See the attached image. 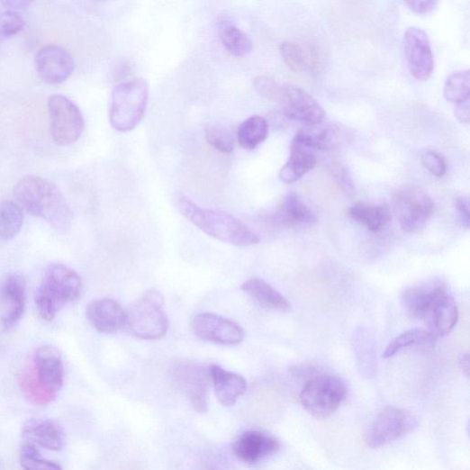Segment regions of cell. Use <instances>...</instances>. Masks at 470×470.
Here are the masks:
<instances>
[{
  "label": "cell",
  "mask_w": 470,
  "mask_h": 470,
  "mask_svg": "<svg viewBox=\"0 0 470 470\" xmlns=\"http://www.w3.org/2000/svg\"><path fill=\"white\" fill-rule=\"evenodd\" d=\"M276 103L287 118L305 126L319 123L325 117L319 103L307 91L294 85H281Z\"/></svg>",
  "instance_id": "11"
},
{
  "label": "cell",
  "mask_w": 470,
  "mask_h": 470,
  "mask_svg": "<svg viewBox=\"0 0 470 470\" xmlns=\"http://www.w3.org/2000/svg\"><path fill=\"white\" fill-rule=\"evenodd\" d=\"M421 163L437 177H443L447 174V166L445 158L435 151L429 150L422 154Z\"/></svg>",
  "instance_id": "40"
},
{
  "label": "cell",
  "mask_w": 470,
  "mask_h": 470,
  "mask_svg": "<svg viewBox=\"0 0 470 470\" xmlns=\"http://www.w3.org/2000/svg\"><path fill=\"white\" fill-rule=\"evenodd\" d=\"M447 294L445 282L433 279L404 290L401 294V303L411 317L427 320L437 302Z\"/></svg>",
  "instance_id": "14"
},
{
  "label": "cell",
  "mask_w": 470,
  "mask_h": 470,
  "mask_svg": "<svg viewBox=\"0 0 470 470\" xmlns=\"http://www.w3.org/2000/svg\"><path fill=\"white\" fill-rule=\"evenodd\" d=\"M455 116L461 123L469 122V101L456 104Z\"/></svg>",
  "instance_id": "44"
},
{
  "label": "cell",
  "mask_w": 470,
  "mask_h": 470,
  "mask_svg": "<svg viewBox=\"0 0 470 470\" xmlns=\"http://www.w3.org/2000/svg\"><path fill=\"white\" fill-rule=\"evenodd\" d=\"M27 442L51 451L61 450L66 442L63 428L51 419H31L23 429Z\"/></svg>",
  "instance_id": "21"
},
{
  "label": "cell",
  "mask_w": 470,
  "mask_h": 470,
  "mask_svg": "<svg viewBox=\"0 0 470 470\" xmlns=\"http://www.w3.org/2000/svg\"><path fill=\"white\" fill-rule=\"evenodd\" d=\"M333 173L335 174L336 179L339 182V184L344 187L348 192L354 189V185L352 180L347 172V170L342 167H337Z\"/></svg>",
  "instance_id": "43"
},
{
  "label": "cell",
  "mask_w": 470,
  "mask_h": 470,
  "mask_svg": "<svg viewBox=\"0 0 470 470\" xmlns=\"http://www.w3.org/2000/svg\"><path fill=\"white\" fill-rule=\"evenodd\" d=\"M0 465H2V462H0Z\"/></svg>",
  "instance_id": "47"
},
{
  "label": "cell",
  "mask_w": 470,
  "mask_h": 470,
  "mask_svg": "<svg viewBox=\"0 0 470 470\" xmlns=\"http://www.w3.org/2000/svg\"><path fill=\"white\" fill-rule=\"evenodd\" d=\"M404 3L412 13L427 15L436 9L438 0H404Z\"/></svg>",
  "instance_id": "41"
},
{
  "label": "cell",
  "mask_w": 470,
  "mask_h": 470,
  "mask_svg": "<svg viewBox=\"0 0 470 470\" xmlns=\"http://www.w3.org/2000/svg\"><path fill=\"white\" fill-rule=\"evenodd\" d=\"M23 208L13 201L0 202V240H13L23 225Z\"/></svg>",
  "instance_id": "31"
},
{
  "label": "cell",
  "mask_w": 470,
  "mask_h": 470,
  "mask_svg": "<svg viewBox=\"0 0 470 470\" xmlns=\"http://www.w3.org/2000/svg\"><path fill=\"white\" fill-rule=\"evenodd\" d=\"M20 385L26 397L37 405L53 402L57 395L46 391L35 380L32 371L25 370L20 377Z\"/></svg>",
  "instance_id": "35"
},
{
  "label": "cell",
  "mask_w": 470,
  "mask_h": 470,
  "mask_svg": "<svg viewBox=\"0 0 470 470\" xmlns=\"http://www.w3.org/2000/svg\"><path fill=\"white\" fill-rule=\"evenodd\" d=\"M33 0H0V5L11 10H23L29 7Z\"/></svg>",
  "instance_id": "45"
},
{
  "label": "cell",
  "mask_w": 470,
  "mask_h": 470,
  "mask_svg": "<svg viewBox=\"0 0 470 470\" xmlns=\"http://www.w3.org/2000/svg\"><path fill=\"white\" fill-rule=\"evenodd\" d=\"M149 98V85L139 78L116 86L112 94L110 122L119 132L135 129L145 117Z\"/></svg>",
  "instance_id": "4"
},
{
  "label": "cell",
  "mask_w": 470,
  "mask_h": 470,
  "mask_svg": "<svg viewBox=\"0 0 470 470\" xmlns=\"http://www.w3.org/2000/svg\"><path fill=\"white\" fill-rule=\"evenodd\" d=\"M192 329L198 339L220 345H238L246 337L244 329L237 322L208 312L197 314Z\"/></svg>",
  "instance_id": "13"
},
{
  "label": "cell",
  "mask_w": 470,
  "mask_h": 470,
  "mask_svg": "<svg viewBox=\"0 0 470 470\" xmlns=\"http://www.w3.org/2000/svg\"><path fill=\"white\" fill-rule=\"evenodd\" d=\"M219 34L225 50L231 56L245 58L252 52V40L237 26L223 22L219 27Z\"/></svg>",
  "instance_id": "28"
},
{
  "label": "cell",
  "mask_w": 470,
  "mask_h": 470,
  "mask_svg": "<svg viewBox=\"0 0 470 470\" xmlns=\"http://www.w3.org/2000/svg\"><path fill=\"white\" fill-rule=\"evenodd\" d=\"M32 374L38 384L56 395L64 384V365L59 352L51 347L37 349L33 357Z\"/></svg>",
  "instance_id": "18"
},
{
  "label": "cell",
  "mask_w": 470,
  "mask_h": 470,
  "mask_svg": "<svg viewBox=\"0 0 470 470\" xmlns=\"http://www.w3.org/2000/svg\"><path fill=\"white\" fill-rule=\"evenodd\" d=\"M355 351L361 373L366 377L373 375L377 367L375 346L372 338L362 328L356 333Z\"/></svg>",
  "instance_id": "32"
},
{
  "label": "cell",
  "mask_w": 470,
  "mask_h": 470,
  "mask_svg": "<svg viewBox=\"0 0 470 470\" xmlns=\"http://www.w3.org/2000/svg\"><path fill=\"white\" fill-rule=\"evenodd\" d=\"M348 214L373 232L381 231L391 221V213L387 206L357 203L349 209Z\"/></svg>",
  "instance_id": "29"
},
{
  "label": "cell",
  "mask_w": 470,
  "mask_h": 470,
  "mask_svg": "<svg viewBox=\"0 0 470 470\" xmlns=\"http://www.w3.org/2000/svg\"><path fill=\"white\" fill-rule=\"evenodd\" d=\"M209 367L216 398L223 406L234 405L246 393L247 381L241 375L225 370L218 365Z\"/></svg>",
  "instance_id": "22"
},
{
  "label": "cell",
  "mask_w": 470,
  "mask_h": 470,
  "mask_svg": "<svg viewBox=\"0 0 470 470\" xmlns=\"http://www.w3.org/2000/svg\"><path fill=\"white\" fill-rule=\"evenodd\" d=\"M81 293L82 279L74 269L63 264L47 267L34 298L39 315L44 321H53L65 306L77 302Z\"/></svg>",
  "instance_id": "3"
},
{
  "label": "cell",
  "mask_w": 470,
  "mask_h": 470,
  "mask_svg": "<svg viewBox=\"0 0 470 470\" xmlns=\"http://www.w3.org/2000/svg\"><path fill=\"white\" fill-rule=\"evenodd\" d=\"M20 462L27 470H58L62 466L57 462L47 460L41 456L34 444L26 442L21 450Z\"/></svg>",
  "instance_id": "36"
},
{
  "label": "cell",
  "mask_w": 470,
  "mask_h": 470,
  "mask_svg": "<svg viewBox=\"0 0 470 470\" xmlns=\"http://www.w3.org/2000/svg\"><path fill=\"white\" fill-rule=\"evenodd\" d=\"M126 327L130 334L140 339L163 338L168 329L162 294L151 290L143 294L126 312Z\"/></svg>",
  "instance_id": "5"
},
{
  "label": "cell",
  "mask_w": 470,
  "mask_h": 470,
  "mask_svg": "<svg viewBox=\"0 0 470 470\" xmlns=\"http://www.w3.org/2000/svg\"><path fill=\"white\" fill-rule=\"evenodd\" d=\"M241 288L264 309L287 312L291 308L289 301L261 278H250L245 282Z\"/></svg>",
  "instance_id": "25"
},
{
  "label": "cell",
  "mask_w": 470,
  "mask_h": 470,
  "mask_svg": "<svg viewBox=\"0 0 470 470\" xmlns=\"http://www.w3.org/2000/svg\"><path fill=\"white\" fill-rule=\"evenodd\" d=\"M435 336L449 334L458 320V310L455 300L447 294L441 297L427 319Z\"/></svg>",
  "instance_id": "27"
},
{
  "label": "cell",
  "mask_w": 470,
  "mask_h": 470,
  "mask_svg": "<svg viewBox=\"0 0 470 470\" xmlns=\"http://www.w3.org/2000/svg\"><path fill=\"white\" fill-rule=\"evenodd\" d=\"M393 207L402 230L413 233L424 229L429 222L434 202L420 187L404 185L394 194Z\"/></svg>",
  "instance_id": "7"
},
{
  "label": "cell",
  "mask_w": 470,
  "mask_h": 470,
  "mask_svg": "<svg viewBox=\"0 0 470 470\" xmlns=\"http://www.w3.org/2000/svg\"><path fill=\"white\" fill-rule=\"evenodd\" d=\"M254 88L259 96L276 103L280 86L275 79L269 77H258L253 81Z\"/></svg>",
  "instance_id": "39"
},
{
  "label": "cell",
  "mask_w": 470,
  "mask_h": 470,
  "mask_svg": "<svg viewBox=\"0 0 470 470\" xmlns=\"http://www.w3.org/2000/svg\"><path fill=\"white\" fill-rule=\"evenodd\" d=\"M435 335L421 328H414L402 333L392 341L383 354L384 358H390L397 355L402 349L416 345H429L435 340Z\"/></svg>",
  "instance_id": "33"
},
{
  "label": "cell",
  "mask_w": 470,
  "mask_h": 470,
  "mask_svg": "<svg viewBox=\"0 0 470 470\" xmlns=\"http://www.w3.org/2000/svg\"><path fill=\"white\" fill-rule=\"evenodd\" d=\"M86 318L100 333L114 334L126 326V312L112 299H98L86 307Z\"/></svg>",
  "instance_id": "20"
},
{
  "label": "cell",
  "mask_w": 470,
  "mask_h": 470,
  "mask_svg": "<svg viewBox=\"0 0 470 470\" xmlns=\"http://www.w3.org/2000/svg\"><path fill=\"white\" fill-rule=\"evenodd\" d=\"M280 54L290 69L296 73H309L316 69L319 55L314 46L301 41H285Z\"/></svg>",
  "instance_id": "23"
},
{
  "label": "cell",
  "mask_w": 470,
  "mask_h": 470,
  "mask_svg": "<svg viewBox=\"0 0 470 470\" xmlns=\"http://www.w3.org/2000/svg\"><path fill=\"white\" fill-rule=\"evenodd\" d=\"M23 18L13 11L0 13V41L10 39L24 28Z\"/></svg>",
  "instance_id": "38"
},
{
  "label": "cell",
  "mask_w": 470,
  "mask_h": 470,
  "mask_svg": "<svg viewBox=\"0 0 470 470\" xmlns=\"http://www.w3.org/2000/svg\"><path fill=\"white\" fill-rule=\"evenodd\" d=\"M176 204L185 219L212 239L240 248L259 243V238L253 230L226 212L203 209L183 194L176 196Z\"/></svg>",
  "instance_id": "2"
},
{
  "label": "cell",
  "mask_w": 470,
  "mask_h": 470,
  "mask_svg": "<svg viewBox=\"0 0 470 470\" xmlns=\"http://www.w3.org/2000/svg\"><path fill=\"white\" fill-rule=\"evenodd\" d=\"M18 204L29 214L49 222L57 231L70 230L74 213L59 187L50 180L27 176L14 186Z\"/></svg>",
  "instance_id": "1"
},
{
  "label": "cell",
  "mask_w": 470,
  "mask_h": 470,
  "mask_svg": "<svg viewBox=\"0 0 470 470\" xmlns=\"http://www.w3.org/2000/svg\"><path fill=\"white\" fill-rule=\"evenodd\" d=\"M36 71L40 78L50 85H59L67 81L73 74L75 62L72 56L63 47L47 45L35 58Z\"/></svg>",
  "instance_id": "15"
},
{
  "label": "cell",
  "mask_w": 470,
  "mask_h": 470,
  "mask_svg": "<svg viewBox=\"0 0 470 470\" xmlns=\"http://www.w3.org/2000/svg\"><path fill=\"white\" fill-rule=\"evenodd\" d=\"M316 163L317 158L312 150L293 140L290 159L285 166L281 168L279 177L285 183H294L312 170Z\"/></svg>",
  "instance_id": "26"
},
{
  "label": "cell",
  "mask_w": 470,
  "mask_h": 470,
  "mask_svg": "<svg viewBox=\"0 0 470 470\" xmlns=\"http://www.w3.org/2000/svg\"><path fill=\"white\" fill-rule=\"evenodd\" d=\"M459 365L462 369L463 374L465 375V377L468 378L469 375V357L468 354H463L461 355L459 358Z\"/></svg>",
  "instance_id": "46"
},
{
  "label": "cell",
  "mask_w": 470,
  "mask_h": 470,
  "mask_svg": "<svg viewBox=\"0 0 470 470\" xmlns=\"http://www.w3.org/2000/svg\"><path fill=\"white\" fill-rule=\"evenodd\" d=\"M404 54L411 76L419 81H428L435 69V59L428 33L410 27L403 36Z\"/></svg>",
  "instance_id": "12"
},
{
  "label": "cell",
  "mask_w": 470,
  "mask_h": 470,
  "mask_svg": "<svg viewBox=\"0 0 470 470\" xmlns=\"http://www.w3.org/2000/svg\"><path fill=\"white\" fill-rule=\"evenodd\" d=\"M50 131L54 142L60 147L73 145L80 138L85 121L79 108L64 95L56 94L49 100Z\"/></svg>",
  "instance_id": "8"
},
{
  "label": "cell",
  "mask_w": 470,
  "mask_h": 470,
  "mask_svg": "<svg viewBox=\"0 0 470 470\" xmlns=\"http://www.w3.org/2000/svg\"><path fill=\"white\" fill-rule=\"evenodd\" d=\"M276 221L286 226L313 225L317 223V216L300 199L290 193L280 200L276 211Z\"/></svg>",
  "instance_id": "24"
},
{
  "label": "cell",
  "mask_w": 470,
  "mask_h": 470,
  "mask_svg": "<svg viewBox=\"0 0 470 470\" xmlns=\"http://www.w3.org/2000/svg\"><path fill=\"white\" fill-rule=\"evenodd\" d=\"M444 95L447 102L455 105L469 101V71H460L451 75L445 84Z\"/></svg>",
  "instance_id": "34"
},
{
  "label": "cell",
  "mask_w": 470,
  "mask_h": 470,
  "mask_svg": "<svg viewBox=\"0 0 470 470\" xmlns=\"http://www.w3.org/2000/svg\"><path fill=\"white\" fill-rule=\"evenodd\" d=\"M455 206L462 226L469 228V201L467 198L459 197L455 201Z\"/></svg>",
  "instance_id": "42"
},
{
  "label": "cell",
  "mask_w": 470,
  "mask_h": 470,
  "mask_svg": "<svg viewBox=\"0 0 470 470\" xmlns=\"http://www.w3.org/2000/svg\"><path fill=\"white\" fill-rule=\"evenodd\" d=\"M416 425L409 412L387 407L372 422L366 434V444L371 448L385 447L412 431Z\"/></svg>",
  "instance_id": "10"
},
{
  "label": "cell",
  "mask_w": 470,
  "mask_h": 470,
  "mask_svg": "<svg viewBox=\"0 0 470 470\" xmlns=\"http://www.w3.org/2000/svg\"><path fill=\"white\" fill-rule=\"evenodd\" d=\"M280 448L279 441L261 431L244 433L234 442L232 452L246 464L255 465L275 455Z\"/></svg>",
  "instance_id": "19"
},
{
  "label": "cell",
  "mask_w": 470,
  "mask_h": 470,
  "mask_svg": "<svg viewBox=\"0 0 470 470\" xmlns=\"http://www.w3.org/2000/svg\"><path fill=\"white\" fill-rule=\"evenodd\" d=\"M205 137L207 143L221 153H231L235 149V145H237L230 131L221 127H209L206 130Z\"/></svg>",
  "instance_id": "37"
},
{
  "label": "cell",
  "mask_w": 470,
  "mask_h": 470,
  "mask_svg": "<svg viewBox=\"0 0 470 470\" xmlns=\"http://www.w3.org/2000/svg\"><path fill=\"white\" fill-rule=\"evenodd\" d=\"M268 135V123L261 116L247 119L239 128L238 142L246 150H254L265 142Z\"/></svg>",
  "instance_id": "30"
},
{
  "label": "cell",
  "mask_w": 470,
  "mask_h": 470,
  "mask_svg": "<svg viewBox=\"0 0 470 470\" xmlns=\"http://www.w3.org/2000/svg\"><path fill=\"white\" fill-rule=\"evenodd\" d=\"M348 131L337 123L307 125L294 136V142L312 151H331L343 146L348 140Z\"/></svg>",
  "instance_id": "16"
},
{
  "label": "cell",
  "mask_w": 470,
  "mask_h": 470,
  "mask_svg": "<svg viewBox=\"0 0 470 470\" xmlns=\"http://www.w3.org/2000/svg\"><path fill=\"white\" fill-rule=\"evenodd\" d=\"M172 381L194 408L201 413L208 411L210 367L193 362H178L170 370Z\"/></svg>",
  "instance_id": "9"
},
{
  "label": "cell",
  "mask_w": 470,
  "mask_h": 470,
  "mask_svg": "<svg viewBox=\"0 0 470 470\" xmlns=\"http://www.w3.org/2000/svg\"><path fill=\"white\" fill-rule=\"evenodd\" d=\"M347 394V386L341 379L334 375H318L303 387L301 402L312 415L324 418L339 408Z\"/></svg>",
  "instance_id": "6"
},
{
  "label": "cell",
  "mask_w": 470,
  "mask_h": 470,
  "mask_svg": "<svg viewBox=\"0 0 470 470\" xmlns=\"http://www.w3.org/2000/svg\"><path fill=\"white\" fill-rule=\"evenodd\" d=\"M26 303V281L21 275L9 276L0 286V322L11 330L21 321Z\"/></svg>",
  "instance_id": "17"
}]
</instances>
